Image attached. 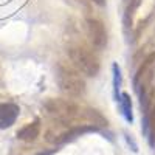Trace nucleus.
<instances>
[{
    "instance_id": "1",
    "label": "nucleus",
    "mask_w": 155,
    "mask_h": 155,
    "mask_svg": "<svg viewBox=\"0 0 155 155\" xmlns=\"http://www.w3.org/2000/svg\"><path fill=\"white\" fill-rule=\"evenodd\" d=\"M44 109L50 118H53L61 127H71L76 124H87L84 109L68 98H48Z\"/></svg>"
},
{
    "instance_id": "2",
    "label": "nucleus",
    "mask_w": 155,
    "mask_h": 155,
    "mask_svg": "<svg viewBox=\"0 0 155 155\" xmlns=\"http://www.w3.org/2000/svg\"><path fill=\"white\" fill-rule=\"evenodd\" d=\"M153 65H155V53H150L143 62H141V65L137 70L135 78H134V87H135V92L138 93L141 116H143L141 121H144L147 118L150 106L153 102V87H152Z\"/></svg>"
},
{
    "instance_id": "3",
    "label": "nucleus",
    "mask_w": 155,
    "mask_h": 155,
    "mask_svg": "<svg viewBox=\"0 0 155 155\" xmlns=\"http://www.w3.org/2000/svg\"><path fill=\"white\" fill-rule=\"evenodd\" d=\"M67 54L71 61V65L85 76L95 78L101 70V62L96 54V51L82 42L70 44L67 48Z\"/></svg>"
},
{
    "instance_id": "4",
    "label": "nucleus",
    "mask_w": 155,
    "mask_h": 155,
    "mask_svg": "<svg viewBox=\"0 0 155 155\" xmlns=\"http://www.w3.org/2000/svg\"><path fill=\"white\" fill-rule=\"evenodd\" d=\"M56 84L67 98H81L85 95V79L71 64L59 62L56 65Z\"/></svg>"
},
{
    "instance_id": "5",
    "label": "nucleus",
    "mask_w": 155,
    "mask_h": 155,
    "mask_svg": "<svg viewBox=\"0 0 155 155\" xmlns=\"http://www.w3.org/2000/svg\"><path fill=\"white\" fill-rule=\"evenodd\" d=\"M85 28H87V37H88V42L90 47L96 51H101L107 47V31L106 27L101 20L95 19V17H88L85 20Z\"/></svg>"
},
{
    "instance_id": "6",
    "label": "nucleus",
    "mask_w": 155,
    "mask_h": 155,
    "mask_svg": "<svg viewBox=\"0 0 155 155\" xmlns=\"http://www.w3.org/2000/svg\"><path fill=\"white\" fill-rule=\"evenodd\" d=\"M20 109L12 102H0V129H9L19 118Z\"/></svg>"
},
{
    "instance_id": "7",
    "label": "nucleus",
    "mask_w": 155,
    "mask_h": 155,
    "mask_svg": "<svg viewBox=\"0 0 155 155\" xmlns=\"http://www.w3.org/2000/svg\"><path fill=\"white\" fill-rule=\"evenodd\" d=\"M141 124H143L141 130H143V134L147 137L149 144L153 147L155 146V101L152 102V106H150L147 118L144 121H141Z\"/></svg>"
},
{
    "instance_id": "8",
    "label": "nucleus",
    "mask_w": 155,
    "mask_h": 155,
    "mask_svg": "<svg viewBox=\"0 0 155 155\" xmlns=\"http://www.w3.org/2000/svg\"><path fill=\"white\" fill-rule=\"evenodd\" d=\"M116 102H118L121 115L124 116V120L129 124H132L134 123V112H132V98H130V95H129L127 92H121L118 99H116Z\"/></svg>"
},
{
    "instance_id": "9",
    "label": "nucleus",
    "mask_w": 155,
    "mask_h": 155,
    "mask_svg": "<svg viewBox=\"0 0 155 155\" xmlns=\"http://www.w3.org/2000/svg\"><path fill=\"white\" fill-rule=\"evenodd\" d=\"M39 134H41V121L36 120L33 123H28L27 126H23L17 132V138L22 141H34L39 137Z\"/></svg>"
},
{
    "instance_id": "10",
    "label": "nucleus",
    "mask_w": 155,
    "mask_h": 155,
    "mask_svg": "<svg viewBox=\"0 0 155 155\" xmlns=\"http://www.w3.org/2000/svg\"><path fill=\"white\" fill-rule=\"evenodd\" d=\"M112 74H113V96H115V101L118 99L120 96V90H121V85H123V74H121V68L118 64H113L112 65Z\"/></svg>"
},
{
    "instance_id": "11",
    "label": "nucleus",
    "mask_w": 155,
    "mask_h": 155,
    "mask_svg": "<svg viewBox=\"0 0 155 155\" xmlns=\"http://www.w3.org/2000/svg\"><path fill=\"white\" fill-rule=\"evenodd\" d=\"M124 137H126V141H127V144H129V146H132V150H134V152H138V146H137V143H135V140L132 138V135H129V134H124Z\"/></svg>"
},
{
    "instance_id": "12",
    "label": "nucleus",
    "mask_w": 155,
    "mask_h": 155,
    "mask_svg": "<svg viewBox=\"0 0 155 155\" xmlns=\"http://www.w3.org/2000/svg\"><path fill=\"white\" fill-rule=\"evenodd\" d=\"M93 3H96V5H99V6H104L106 5V0H92Z\"/></svg>"
},
{
    "instance_id": "13",
    "label": "nucleus",
    "mask_w": 155,
    "mask_h": 155,
    "mask_svg": "<svg viewBox=\"0 0 155 155\" xmlns=\"http://www.w3.org/2000/svg\"><path fill=\"white\" fill-rule=\"evenodd\" d=\"M54 150H51V152H41V153H39V155H50V153H53Z\"/></svg>"
},
{
    "instance_id": "14",
    "label": "nucleus",
    "mask_w": 155,
    "mask_h": 155,
    "mask_svg": "<svg viewBox=\"0 0 155 155\" xmlns=\"http://www.w3.org/2000/svg\"><path fill=\"white\" fill-rule=\"evenodd\" d=\"M71 2H74V3H82V0H71Z\"/></svg>"
},
{
    "instance_id": "15",
    "label": "nucleus",
    "mask_w": 155,
    "mask_h": 155,
    "mask_svg": "<svg viewBox=\"0 0 155 155\" xmlns=\"http://www.w3.org/2000/svg\"><path fill=\"white\" fill-rule=\"evenodd\" d=\"M153 147H155V146H153Z\"/></svg>"
}]
</instances>
